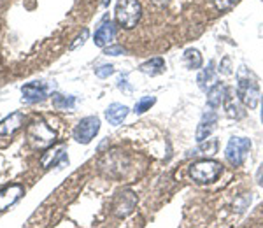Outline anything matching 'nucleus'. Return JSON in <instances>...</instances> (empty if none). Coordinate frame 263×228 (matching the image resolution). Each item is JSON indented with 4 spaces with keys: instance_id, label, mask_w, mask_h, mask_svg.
<instances>
[{
    "instance_id": "obj_1",
    "label": "nucleus",
    "mask_w": 263,
    "mask_h": 228,
    "mask_svg": "<svg viewBox=\"0 0 263 228\" xmlns=\"http://www.w3.org/2000/svg\"><path fill=\"white\" fill-rule=\"evenodd\" d=\"M27 137H28V144L33 149H46V147L53 146V142L57 141V132L42 120H35L28 125Z\"/></svg>"
},
{
    "instance_id": "obj_2",
    "label": "nucleus",
    "mask_w": 263,
    "mask_h": 228,
    "mask_svg": "<svg viewBox=\"0 0 263 228\" xmlns=\"http://www.w3.org/2000/svg\"><path fill=\"white\" fill-rule=\"evenodd\" d=\"M142 16V7L139 0H120L116 6V21L118 25L126 30L137 27Z\"/></svg>"
},
{
    "instance_id": "obj_3",
    "label": "nucleus",
    "mask_w": 263,
    "mask_h": 228,
    "mask_svg": "<svg viewBox=\"0 0 263 228\" xmlns=\"http://www.w3.org/2000/svg\"><path fill=\"white\" fill-rule=\"evenodd\" d=\"M223 174V165L216 160H200L190 167V176L198 184L214 183L219 176Z\"/></svg>"
},
{
    "instance_id": "obj_4",
    "label": "nucleus",
    "mask_w": 263,
    "mask_h": 228,
    "mask_svg": "<svg viewBox=\"0 0 263 228\" xmlns=\"http://www.w3.org/2000/svg\"><path fill=\"white\" fill-rule=\"evenodd\" d=\"M249 149H251V141L246 137H232L224 149V156L227 162L233 167H240L244 163L246 156H248Z\"/></svg>"
},
{
    "instance_id": "obj_5",
    "label": "nucleus",
    "mask_w": 263,
    "mask_h": 228,
    "mask_svg": "<svg viewBox=\"0 0 263 228\" xmlns=\"http://www.w3.org/2000/svg\"><path fill=\"white\" fill-rule=\"evenodd\" d=\"M100 130V120L97 116L83 118L74 128V139L79 144H90Z\"/></svg>"
},
{
    "instance_id": "obj_6",
    "label": "nucleus",
    "mask_w": 263,
    "mask_h": 228,
    "mask_svg": "<svg viewBox=\"0 0 263 228\" xmlns=\"http://www.w3.org/2000/svg\"><path fill=\"white\" fill-rule=\"evenodd\" d=\"M237 95H239L240 102H242L248 109H256L260 104V90L258 84L251 81V79H239V86H237Z\"/></svg>"
},
{
    "instance_id": "obj_7",
    "label": "nucleus",
    "mask_w": 263,
    "mask_h": 228,
    "mask_svg": "<svg viewBox=\"0 0 263 228\" xmlns=\"http://www.w3.org/2000/svg\"><path fill=\"white\" fill-rule=\"evenodd\" d=\"M25 121V116L21 112H12L0 123V146H4L7 141L21 128Z\"/></svg>"
},
{
    "instance_id": "obj_8",
    "label": "nucleus",
    "mask_w": 263,
    "mask_h": 228,
    "mask_svg": "<svg viewBox=\"0 0 263 228\" xmlns=\"http://www.w3.org/2000/svg\"><path fill=\"white\" fill-rule=\"evenodd\" d=\"M216 123H218V114H216L214 109L203 112L200 123H198V128H197V141L198 142L207 141V139L211 137V134L214 132Z\"/></svg>"
},
{
    "instance_id": "obj_9",
    "label": "nucleus",
    "mask_w": 263,
    "mask_h": 228,
    "mask_svg": "<svg viewBox=\"0 0 263 228\" xmlns=\"http://www.w3.org/2000/svg\"><path fill=\"white\" fill-rule=\"evenodd\" d=\"M135 204H137V197H135V193L132 192H121L120 195L116 197V200H114V214L116 216H128V214L134 211Z\"/></svg>"
},
{
    "instance_id": "obj_10",
    "label": "nucleus",
    "mask_w": 263,
    "mask_h": 228,
    "mask_svg": "<svg viewBox=\"0 0 263 228\" xmlns=\"http://www.w3.org/2000/svg\"><path fill=\"white\" fill-rule=\"evenodd\" d=\"M21 93H23V100L28 104L41 102L48 97V86L44 83H28L21 88Z\"/></svg>"
},
{
    "instance_id": "obj_11",
    "label": "nucleus",
    "mask_w": 263,
    "mask_h": 228,
    "mask_svg": "<svg viewBox=\"0 0 263 228\" xmlns=\"http://www.w3.org/2000/svg\"><path fill=\"white\" fill-rule=\"evenodd\" d=\"M25 193V188L21 184H11L0 192V211H7L11 205H14Z\"/></svg>"
},
{
    "instance_id": "obj_12",
    "label": "nucleus",
    "mask_w": 263,
    "mask_h": 228,
    "mask_svg": "<svg viewBox=\"0 0 263 228\" xmlns=\"http://www.w3.org/2000/svg\"><path fill=\"white\" fill-rule=\"evenodd\" d=\"M65 149H67V147L63 144L54 146V147L49 146V149L41 156V165L44 168H51L53 165H57V163H65L67 162Z\"/></svg>"
},
{
    "instance_id": "obj_13",
    "label": "nucleus",
    "mask_w": 263,
    "mask_h": 228,
    "mask_svg": "<svg viewBox=\"0 0 263 228\" xmlns=\"http://www.w3.org/2000/svg\"><path fill=\"white\" fill-rule=\"evenodd\" d=\"M114 35H116V27H114V23H111V21H107V23L99 27V30L95 32V46L105 48L107 44H111Z\"/></svg>"
},
{
    "instance_id": "obj_14",
    "label": "nucleus",
    "mask_w": 263,
    "mask_h": 228,
    "mask_svg": "<svg viewBox=\"0 0 263 228\" xmlns=\"http://www.w3.org/2000/svg\"><path fill=\"white\" fill-rule=\"evenodd\" d=\"M130 109L123 104H111L107 109H105V118H107L109 125H114L118 126L120 123H123L126 116H128Z\"/></svg>"
},
{
    "instance_id": "obj_15",
    "label": "nucleus",
    "mask_w": 263,
    "mask_h": 228,
    "mask_svg": "<svg viewBox=\"0 0 263 228\" xmlns=\"http://www.w3.org/2000/svg\"><path fill=\"white\" fill-rule=\"evenodd\" d=\"M224 97H227V88L223 84H214L207 90V105L211 109H218L224 102Z\"/></svg>"
},
{
    "instance_id": "obj_16",
    "label": "nucleus",
    "mask_w": 263,
    "mask_h": 228,
    "mask_svg": "<svg viewBox=\"0 0 263 228\" xmlns=\"http://www.w3.org/2000/svg\"><path fill=\"white\" fill-rule=\"evenodd\" d=\"M142 74L146 75H158L165 70V60L163 58H151V60L144 62L141 67H139Z\"/></svg>"
},
{
    "instance_id": "obj_17",
    "label": "nucleus",
    "mask_w": 263,
    "mask_h": 228,
    "mask_svg": "<svg viewBox=\"0 0 263 228\" xmlns=\"http://www.w3.org/2000/svg\"><path fill=\"white\" fill-rule=\"evenodd\" d=\"M198 88H200L202 91H207L211 86L214 84V62H209V65H207V69H203L200 74H198Z\"/></svg>"
},
{
    "instance_id": "obj_18",
    "label": "nucleus",
    "mask_w": 263,
    "mask_h": 228,
    "mask_svg": "<svg viewBox=\"0 0 263 228\" xmlns=\"http://www.w3.org/2000/svg\"><path fill=\"white\" fill-rule=\"evenodd\" d=\"M184 62H186V67H188V69H192V70L200 69V67L203 65L202 54H200L198 49H195V48H188L184 51Z\"/></svg>"
},
{
    "instance_id": "obj_19",
    "label": "nucleus",
    "mask_w": 263,
    "mask_h": 228,
    "mask_svg": "<svg viewBox=\"0 0 263 228\" xmlns=\"http://www.w3.org/2000/svg\"><path fill=\"white\" fill-rule=\"evenodd\" d=\"M51 99H53V105L57 109H72L76 104V97H65L60 93H53Z\"/></svg>"
},
{
    "instance_id": "obj_20",
    "label": "nucleus",
    "mask_w": 263,
    "mask_h": 228,
    "mask_svg": "<svg viewBox=\"0 0 263 228\" xmlns=\"http://www.w3.org/2000/svg\"><path fill=\"white\" fill-rule=\"evenodd\" d=\"M155 104H156V97H142V99L139 100L137 104H135L134 112H135V114H142V112L149 111V109H151Z\"/></svg>"
},
{
    "instance_id": "obj_21",
    "label": "nucleus",
    "mask_w": 263,
    "mask_h": 228,
    "mask_svg": "<svg viewBox=\"0 0 263 228\" xmlns=\"http://www.w3.org/2000/svg\"><path fill=\"white\" fill-rule=\"evenodd\" d=\"M239 2H240V0H214V6H216V9H218V11L224 12V11H232Z\"/></svg>"
},
{
    "instance_id": "obj_22",
    "label": "nucleus",
    "mask_w": 263,
    "mask_h": 228,
    "mask_svg": "<svg viewBox=\"0 0 263 228\" xmlns=\"http://www.w3.org/2000/svg\"><path fill=\"white\" fill-rule=\"evenodd\" d=\"M112 74H114V67L111 65V63H105V65H100L99 69H95V75L100 79H105Z\"/></svg>"
},
{
    "instance_id": "obj_23",
    "label": "nucleus",
    "mask_w": 263,
    "mask_h": 228,
    "mask_svg": "<svg viewBox=\"0 0 263 228\" xmlns=\"http://www.w3.org/2000/svg\"><path fill=\"white\" fill-rule=\"evenodd\" d=\"M104 54H111V56H120V54H125V49L121 48V46H105L104 48Z\"/></svg>"
},
{
    "instance_id": "obj_24",
    "label": "nucleus",
    "mask_w": 263,
    "mask_h": 228,
    "mask_svg": "<svg viewBox=\"0 0 263 228\" xmlns=\"http://www.w3.org/2000/svg\"><path fill=\"white\" fill-rule=\"evenodd\" d=\"M88 35H90V32H88V28H84V30L81 32V35L76 37V41L70 44V49H76L78 46H83V44H84V41L88 39Z\"/></svg>"
},
{
    "instance_id": "obj_25",
    "label": "nucleus",
    "mask_w": 263,
    "mask_h": 228,
    "mask_svg": "<svg viewBox=\"0 0 263 228\" xmlns=\"http://www.w3.org/2000/svg\"><path fill=\"white\" fill-rule=\"evenodd\" d=\"M256 181H258V184L263 188V163H261L260 168H258V172H256Z\"/></svg>"
},
{
    "instance_id": "obj_26",
    "label": "nucleus",
    "mask_w": 263,
    "mask_h": 228,
    "mask_svg": "<svg viewBox=\"0 0 263 228\" xmlns=\"http://www.w3.org/2000/svg\"><path fill=\"white\" fill-rule=\"evenodd\" d=\"M155 4H158V6H163V4H167L168 0H153Z\"/></svg>"
},
{
    "instance_id": "obj_27",
    "label": "nucleus",
    "mask_w": 263,
    "mask_h": 228,
    "mask_svg": "<svg viewBox=\"0 0 263 228\" xmlns=\"http://www.w3.org/2000/svg\"><path fill=\"white\" fill-rule=\"evenodd\" d=\"M261 121H263V95H261Z\"/></svg>"
},
{
    "instance_id": "obj_28",
    "label": "nucleus",
    "mask_w": 263,
    "mask_h": 228,
    "mask_svg": "<svg viewBox=\"0 0 263 228\" xmlns=\"http://www.w3.org/2000/svg\"><path fill=\"white\" fill-rule=\"evenodd\" d=\"M109 2H111V0H104V6H109Z\"/></svg>"
}]
</instances>
